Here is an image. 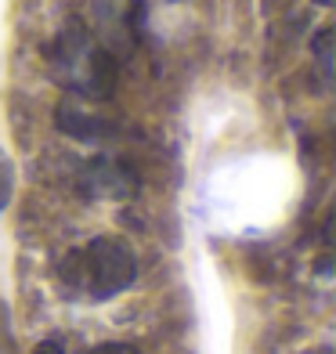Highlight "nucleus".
<instances>
[{
  "label": "nucleus",
  "mask_w": 336,
  "mask_h": 354,
  "mask_svg": "<svg viewBox=\"0 0 336 354\" xmlns=\"http://www.w3.org/2000/svg\"><path fill=\"white\" fill-rule=\"evenodd\" d=\"M47 69L62 87H69L84 98H109L116 87V62L105 47L91 40L80 22H69L62 33L47 44Z\"/></svg>",
  "instance_id": "1"
},
{
  "label": "nucleus",
  "mask_w": 336,
  "mask_h": 354,
  "mask_svg": "<svg viewBox=\"0 0 336 354\" xmlns=\"http://www.w3.org/2000/svg\"><path fill=\"white\" fill-rule=\"evenodd\" d=\"M62 279L91 300H112L138 279V257L123 239H94L84 250L69 253L62 264Z\"/></svg>",
  "instance_id": "2"
},
{
  "label": "nucleus",
  "mask_w": 336,
  "mask_h": 354,
  "mask_svg": "<svg viewBox=\"0 0 336 354\" xmlns=\"http://www.w3.org/2000/svg\"><path fill=\"white\" fill-rule=\"evenodd\" d=\"M80 188L94 199H131L138 192V174L127 163H120V159L98 156L80 174Z\"/></svg>",
  "instance_id": "3"
},
{
  "label": "nucleus",
  "mask_w": 336,
  "mask_h": 354,
  "mask_svg": "<svg viewBox=\"0 0 336 354\" xmlns=\"http://www.w3.org/2000/svg\"><path fill=\"white\" fill-rule=\"evenodd\" d=\"M55 120H58L62 131H66L69 138H76V141H105L112 134V123H105L102 116H91L87 109H80L73 102L58 105V116Z\"/></svg>",
  "instance_id": "4"
},
{
  "label": "nucleus",
  "mask_w": 336,
  "mask_h": 354,
  "mask_svg": "<svg viewBox=\"0 0 336 354\" xmlns=\"http://www.w3.org/2000/svg\"><path fill=\"white\" fill-rule=\"evenodd\" d=\"M329 40H333V29H322V33H318V40H315V55H318V62H322V73H326V76H333Z\"/></svg>",
  "instance_id": "5"
},
{
  "label": "nucleus",
  "mask_w": 336,
  "mask_h": 354,
  "mask_svg": "<svg viewBox=\"0 0 336 354\" xmlns=\"http://www.w3.org/2000/svg\"><path fill=\"white\" fill-rule=\"evenodd\" d=\"M11 181H15V177H11V163L0 156V210H4L8 199H11Z\"/></svg>",
  "instance_id": "6"
},
{
  "label": "nucleus",
  "mask_w": 336,
  "mask_h": 354,
  "mask_svg": "<svg viewBox=\"0 0 336 354\" xmlns=\"http://www.w3.org/2000/svg\"><path fill=\"white\" fill-rule=\"evenodd\" d=\"M91 354H141V351L131 344H105V347H94Z\"/></svg>",
  "instance_id": "7"
},
{
  "label": "nucleus",
  "mask_w": 336,
  "mask_h": 354,
  "mask_svg": "<svg viewBox=\"0 0 336 354\" xmlns=\"http://www.w3.org/2000/svg\"><path fill=\"white\" fill-rule=\"evenodd\" d=\"M33 354H66V351H62V344H55V340H47V344H40Z\"/></svg>",
  "instance_id": "8"
},
{
  "label": "nucleus",
  "mask_w": 336,
  "mask_h": 354,
  "mask_svg": "<svg viewBox=\"0 0 336 354\" xmlns=\"http://www.w3.org/2000/svg\"><path fill=\"white\" fill-rule=\"evenodd\" d=\"M318 4H333V0H318Z\"/></svg>",
  "instance_id": "9"
}]
</instances>
